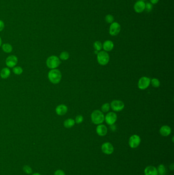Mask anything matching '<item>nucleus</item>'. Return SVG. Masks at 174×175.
<instances>
[{
  "label": "nucleus",
  "mask_w": 174,
  "mask_h": 175,
  "mask_svg": "<svg viewBox=\"0 0 174 175\" xmlns=\"http://www.w3.org/2000/svg\"><path fill=\"white\" fill-rule=\"evenodd\" d=\"M48 77L50 82L53 84H58L61 80L62 74L59 70L57 69H52L48 73Z\"/></svg>",
  "instance_id": "obj_1"
},
{
  "label": "nucleus",
  "mask_w": 174,
  "mask_h": 175,
  "mask_svg": "<svg viewBox=\"0 0 174 175\" xmlns=\"http://www.w3.org/2000/svg\"><path fill=\"white\" fill-rule=\"evenodd\" d=\"M92 121L94 124H100L105 120V116L100 110H94L91 115Z\"/></svg>",
  "instance_id": "obj_2"
},
{
  "label": "nucleus",
  "mask_w": 174,
  "mask_h": 175,
  "mask_svg": "<svg viewBox=\"0 0 174 175\" xmlns=\"http://www.w3.org/2000/svg\"><path fill=\"white\" fill-rule=\"evenodd\" d=\"M60 64V60L57 56H50L46 60L47 67L51 69H56Z\"/></svg>",
  "instance_id": "obj_3"
},
{
  "label": "nucleus",
  "mask_w": 174,
  "mask_h": 175,
  "mask_svg": "<svg viewBox=\"0 0 174 175\" xmlns=\"http://www.w3.org/2000/svg\"><path fill=\"white\" fill-rule=\"evenodd\" d=\"M109 56L107 52L105 51H101L97 54V60L99 64L105 66L107 65L109 61Z\"/></svg>",
  "instance_id": "obj_4"
},
{
  "label": "nucleus",
  "mask_w": 174,
  "mask_h": 175,
  "mask_svg": "<svg viewBox=\"0 0 174 175\" xmlns=\"http://www.w3.org/2000/svg\"><path fill=\"white\" fill-rule=\"evenodd\" d=\"M110 106L114 111L120 112L122 111L124 109L125 107V104L122 101L118 100H114L110 104Z\"/></svg>",
  "instance_id": "obj_5"
},
{
  "label": "nucleus",
  "mask_w": 174,
  "mask_h": 175,
  "mask_svg": "<svg viewBox=\"0 0 174 175\" xmlns=\"http://www.w3.org/2000/svg\"><path fill=\"white\" fill-rule=\"evenodd\" d=\"M121 27L118 22H113L110 26L109 33L112 36H116L120 32Z\"/></svg>",
  "instance_id": "obj_6"
},
{
  "label": "nucleus",
  "mask_w": 174,
  "mask_h": 175,
  "mask_svg": "<svg viewBox=\"0 0 174 175\" xmlns=\"http://www.w3.org/2000/svg\"><path fill=\"white\" fill-rule=\"evenodd\" d=\"M141 142V138L137 135H133L130 138L129 140V146L132 149H135L139 146Z\"/></svg>",
  "instance_id": "obj_7"
},
{
  "label": "nucleus",
  "mask_w": 174,
  "mask_h": 175,
  "mask_svg": "<svg viewBox=\"0 0 174 175\" xmlns=\"http://www.w3.org/2000/svg\"><path fill=\"white\" fill-rule=\"evenodd\" d=\"M151 80L149 78L145 76L141 78L138 82V87L141 90H145L149 86Z\"/></svg>",
  "instance_id": "obj_8"
},
{
  "label": "nucleus",
  "mask_w": 174,
  "mask_h": 175,
  "mask_svg": "<svg viewBox=\"0 0 174 175\" xmlns=\"http://www.w3.org/2000/svg\"><path fill=\"white\" fill-rule=\"evenodd\" d=\"M105 121L108 125L114 124L117 120V115L116 113L114 112H109L106 115L105 118Z\"/></svg>",
  "instance_id": "obj_9"
},
{
  "label": "nucleus",
  "mask_w": 174,
  "mask_h": 175,
  "mask_svg": "<svg viewBox=\"0 0 174 175\" xmlns=\"http://www.w3.org/2000/svg\"><path fill=\"white\" fill-rule=\"evenodd\" d=\"M18 62V58L14 55L8 56L6 60V64L9 68H14L16 67Z\"/></svg>",
  "instance_id": "obj_10"
},
{
  "label": "nucleus",
  "mask_w": 174,
  "mask_h": 175,
  "mask_svg": "<svg viewBox=\"0 0 174 175\" xmlns=\"http://www.w3.org/2000/svg\"><path fill=\"white\" fill-rule=\"evenodd\" d=\"M101 149L103 153L107 155L111 154L114 151V146L109 142H105L103 143Z\"/></svg>",
  "instance_id": "obj_11"
},
{
  "label": "nucleus",
  "mask_w": 174,
  "mask_h": 175,
  "mask_svg": "<svg viewBox=\"0 0 174 175\" xmlns=\"http://www.w3.org/2000/svg\"><path fill=\"white\" fill-rule=\"evenodd\" d=\"M145 3L141 1H137L134 5V9L136 13H141L145 10Z\"/></svg>",
  "instance_id": "obj_12"
},
{
  "label": "nucleus",
  "mask_w": 174,
  "mask_h": 175,
  "mask_svg": "<svg viewBox=\"0 0 174 175\" xmlns=\"http://www.w3.org/2000/svg\"><path fill=\"white\" fill-rule=\"evenodd\" d=\"M67 107L66 105L65 104H61L59 105L56 107V113L57 115L59 116L65 115L67 113Z\"/></svg>",
  "instance_id": "obj_13"
},
{
  "label": "nucleus",
  "mask_w": 174,
  "mask_h": 175,
  "mask_svg": "<svg viewBox=\"0 0 174 175\" xmlns=\"http://www.w3.org/2000/svg\"><path fill=\"white\" fill-rule=\"evenodd\" d=\"M107 131L108 130L107 127L103 124H99L96 129L97 133L100 136H104L106 135L107 134Z\"/></svg>",
  "instance_id": "obj_14"
},
{
  "label": "nucleus",
  "mask_w": 174,
  "mask_h": 175,
  "mask_svg": "<svg viewBox=\"0 0 174 175\" xmlns=\"http://www.w3.org/2000/svg\"><path fill=\"white\" fill-rule=\"evenodd\" d=\"M145 175H158L157 170L153 166H148L144 171Z\"/></svg>",
  "instance_id": "obj_15"
},
{
  "label": "nucleus",
  "mask_w": 174,
  "mask_h": 175,
  "mask_svg": "<svg viewBox=\"0 0 174 175\" xmlns=\"http://www.w3.org/2000/svg\"><path fill=\"white\" fill-rule=\"evenodd\" d=\"M172 130H171V128H170V126H163L162 127H161L160 130H159V132L160 134L162 136L166 137L167 136L170 135V134L171 133Z\"/></svg>",
  "instance_id": "obj_16"
},
{
  "label": "nucleus",
  "mask_w": 174,
  "mask_h": 175,
  "mask_svg": "<svg viewBox=\"0 0 174 175\" xmlns=\"http://www.w3.org/2000/svg\"><path fill=\"white\" fill-rule=\"evenodd\" d=\"M114 44L111 40H107L103 43V48L106 52L111 51L114 49Z\"/></svg>",
  "instance_id": "obj_17"
},
{
  "label": "nucleus",
  "mask_w": 174,
  "mask_h": 175,
  "mask_svg": "<svg viewBox=\"0 0 174 175\" xmlns=\"http://www.w3.org/2000/svg\"><path fill=\"white\" fill-rule=\"evenodd\" d=\"M11 74V72L8 68H4L0 72V76L3 79H6L9 78Z\"/></svg>",
  "instance_id": "obj_18"
},
{
  "label": "nucleus",
  "mask_w": 174,
  "mask_h": 175,
  "mask_svg": "<svg viewBox=\"0 0 174 175\" xmlns=\"http://www.w3.org/2000/svg\"><path fill=\"white\" fill-rule=\"evenodd\" d=\"M75 124V120L73 119H71V118H69V119L65 120L64 121V123H63V125H64L65 128H66L67 129L71 128L73 126H74Z\"/></svg>",
  "instance_id": "obj_19"
},
{
  "label": "nucleus",
  "mask_w": 174,
  "mask_h": 175,
  "mask_svg": "<svg viewBox=\"0 0 174 175\" xmlns=\"http://www.w3.org/2000/svg\"><path fill=\"white\" fill-rule=\"evenodd\" d=\"M2 48L3 50L5 53H11L13 50V48L11 45L8 44V43H6V44H4L3 45Z\"/></svg>",
  "instance_id": "obj_20"
},
{
  "label": "nucleus",
  "mask_w": 174,
  "mask_h": 175,
  "mask_svg": "<svg viewBox=\"0 0 174 175\" xmlns=\"http://www.w3.org/2000/svg\"><path fill=\"white\" fill-rule=\"evenodd\" d=\"M69 54L67 51H63L59 56L60 59L63 60H66L69 58Z\"/></svg>",
  "instance_id": "obj_21"
},
{
  "label": "nucleus",
  "mask_w": 174,
  "mask_h": 175,
  "mask_svg": "<svg viewBox=\"0 0 174 175\" xmlns=\"http://www.w3.org/2000/svg\"><path fill=\"white\" fill-rule=\"evenodd\" d=\"M94 47L96 51H100L101 49L103 48V45L100 41H96L94 43Z\"/></svg>",
  "instance_id": "obj_22"
},
{
  "label": "nucleus",
  "mask_w": 174,
  "mask_h": 175,
  "mask_svg": "<svg viewBox=\"0 0 174 175\" xmlns=\"http://www.w3.org/2000/svg\"><path fill=\"white\" fill-rule=\"evenodd\" d=\"M13 72L16 75H20L23 72V70L20 66H16L13 68Z\"/></svg>",
  "instance_id": "obj_23"
},
{
  "label": "nucleus",
  "mask_w": 174,
  "mask_h": 175,
  "mask_svg": "<svg viewBox=\"0 0 174 175\" xmlns=\"http://www.w3.org/2000/svg\"><path fill=\"white\" fill-rule=\"evenodd\" d=\"M150 83H151L152 86L154 88H158L160 85V82L157 78H153Z\"/></svg>",
  "instance_id": "obj_24"
},
{
  "label": "nucleus",
  "mask_w": 174,
  "mask_h": 175,
  "mask_svg": "<svg viewBox=\"0 0 174 175\" xmlns=\"http://www.w3.org/2000/svg\"><path fill=\"white\" fill-rule=\"evenodd\" d=\"M157 172L160 175H164L166 172V169H165V166L163 164H160L159 165L158 167Z\"/></svg>",
  "instance_id": "obj_25"
},
{
  "label": "nucleus",
  "mask_w": 174,
  "mask_h": 175,
  "mask_svg": "<svg viewBox=\"0 0 174 175\" xmlns=\"http://www.w3.org/2000/svg\"><path fill=\"white\" fill-rule=\"evenodd\" d=\"M105 21L107 23L111 24V23L114 22V19L113 16L111 14H107V16H105Z\"/></svg>",
  "instance_id": "obj_26"
},
{
  "label": "nucleus",
  "mask_w": 174,
  "mask_h": 175,
  "mask_svg": "<svg viewBox=\"0 0 174 175\" xmlns=\"http://www.w3.org/2000/svg\"><path fill=\"white\" fill-rule=\"evenodd\" d=\"M102 111L103 113H107L110 110V104L108 103H105L103 104L101 108Z\"/></svg>",
  "instance_id": "obj_27"
},
{
  "label": "nucleus",
  "mask_w": 174,
  "mask_h": 175,
  "mask_svg": "<svg viewBox=\"0 0 174 175\" xmlns=\"http://www.w3.org/2000/svg\"><path fill=\"white\" fill-rule=\"evenodd\" d=\"M153 9V4L151 3H146L145 4V10L147 12H150Z\"/></svg>",
  "instance_id": "obj_28"
},
{
  "label": "nucleus",
  "mask_w": 174,
  "mask_h": 175,
  "mask_svg": "<svg viewBox=\"0 0 174 175\" xmlns=\"http://www.w3.org/2000/svg\"><path fill=\"white\" fill-rule=\"evenodd\" d=\"M23 170L24 171V172L27 173V174H30L32 173V170L28 165H25V166H24Z\"/></svg>",
  "instance_id": "obj_29"
},
{
  "label": "nucleus",
  "mask_w": 174,
  "mask_h": 175,
  "mask_svg": "<svg viewBox=\"0 0 174 175\" xmlns=\"http://www.w3.org/2000/svg\"><path fill=\"white\" fill-rule=\"evenodd\" d=\"M83 121V116L82 115L77 116L76 117V118H75V122L77 123V124H78L82 123Z\"/></svg>",
  "instance_id": "obj_30"
},
{
  "label": "nucleus",
  "mask_w": 174,
  "mask_h": 175,
  "mask_svg": "<svg viewBox=\"0 0 174 175\" xmlns=\"http://www.w3.org/2000/svg\"><path fill=\"white\" fill-rule=\"evenodd\" d=\"M54 175H65V174L63 170H59L55 172Z\"/></svg>",
  "instance_id": "obj_31"
},
{
  "label": "nucleus",
  "mask_w": 174,
  "mask_h": 175,
  "mask_svg": "<svg viewBox=\"0 0 174 175\" xmlns=\"http://www.w3.org/2000/svg\"><path fill=\"white\" fill-rule=\"evenodd\" d=\"M4 23L3 22L2 20H0V32L3 30V29H4Z\"/></svg>",
  "instance_id": "obj_32"
},
{
  "label": "nucleus",
  "mask_w": 174,
  "mask_h": 175,
  "mask_svg": "<svg viewBox=\"0 0 174 175\" xmlns=\"http://www.w3.org/2000/svg\"><path fill=\"white\" fill-rule=\"evenodd\" d=\"M110 128L111 129V130L112 131H115L116 130V126L114 125V124H112L110 126Z\"/></svg>",
  "instance_id": "obj_33"
},
{
  "label": "nucleus",
  "mask_w": 174,
  "mask_h": 175,
  "mask_svg": "<svg viewBox=\"0 0 174 175\" xmlns=\"http://www.w3.org/2000/svg\"><path fill=\"white\" fill-rule=\"evenodd\" d=\"M159 0H150V3L153 5L156 4L158 3Z\"/></svg>",
  "instance_id": "obj_34"
},
{
  "label": "nucleus",
  "mask_w": 174,
  "mask_h": 175,
  "mask_svg": "<svg viewBox=\"0 0 174 175\" xmlns=\"http://www.w3.org/2000/svg\"><path fill=\"white\" fill-rule=\"evenodd\" d=\"M170 169H171V170H174V164H173V163H172V164H171V165H170Z\"/></svg>",
  "instance_id": "obj_35"
},
{
  "label": "nucleus",
  "mask_w": 174,
  "mask_h": 175,
  "mask_svg": "<svg viewBox=\"0 0 174 175\" xmlns=\"http://www.w3.org/2000/svg\"><path fill=\"white\" fill-rule=\"evenodd\" d=\"M2 39H1V38L0 37V47L1 46V45H2Z\"/></svg>",
  "instance_id": "obj_36"
},
{
  "label": "nucleus",
  "mask_w": 174,
  "mask_h": 175,
  "mask_svg": "<svg viewBox=\"0 0 174 175\" xmlns=\"http://www.w3.org/2000/svg\"><path fill=\"white\" fill-rule=\"evenodd\" d=\"M40 175V174H38V173H34V174H33V175Z\"/></svg>",
  "instance_id": "obj_37"
},
{
  "label": "nucleus",
  "mask_w": 174,
  "mask_h": 175,
  "mask_svg": "<svg viewBox=\"0 0 174 175\" xmlns=\"http://www.w3.org/2000/svg\"><path fill=\"white\" fill-rule=\"evenodd\" d=\"M139 1H143V2H145V0H139Z\"/></svg>",
  "instance_id": "obj_38"
},
{
  "label": "nucleus",
  "mask_w": 174,
  "mask_h": 175,
  "mask_svg": "<svg viewBox=\"0 0 174 175\" xmlns=\"http://www.w3.org/2000/svg\"></svg>",
  "instance_id": "obj_39"
}]
</instances>
